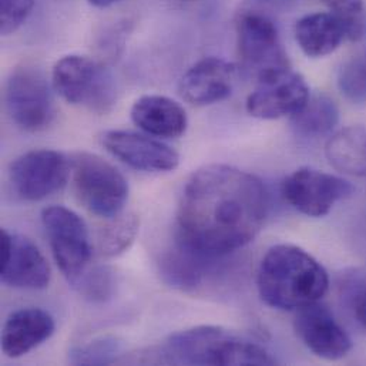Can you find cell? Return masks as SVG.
<instances>
[{
  "label": "cell",
  "mask_w": 366,
  "mask_h": 366,
  "mask_svg": "<svg viewBox=\"0 0 366 366\" xmlns=\"http://www.w3.org/2000/svg\"><path fill=\"white\" fill-rule=\"evenodd\" d=\"M34 0H0V30L4 36L14 33L30 16Z\"/></svg>",
  "instance_id": "cell-27"
},
{
  "label": "cell",
  "mask_w": 366,
  "mask_h": 366,
  "mask_svg": "<svg viewBox=\"0 0 366 366\" xmlns=\"http://www.w3.org/2000/svg\"><path fill=\"white\" fill-rule=\"evenodd\" d=\"M265 1H248L235 23L242 69L257 79L290 67L278 24L267 11Z\"/></svg>",
  "instance_id": "cell-5"
},
{
  "label": "cell",
  "mask_w": 366,
  "mask_h": 366,
  "mask_svg": "<svg viewBox=\"0 0 366 366\" xmlns=\"http://www.w3.org/2000/svg\"><path fill=\"white\" fill-rule=\"evenodd\" d=\"M330 164L341 173L366 177V129L350 126L330 136L325 146Z\"/></svg>",
  "instance_id": "cell-20"
},
{
  "label": "cell",
  "mask_w": 366,
  "mask_h": 366,
  "mask_svg": "<svg viewBox=\"0 0 366 366\" xmlns=\"http://www.w3.org/2000/svg\"><path fill=\"white\" fill-rule=\"evenodd\" d=\"M71 176L79 199L100 218L119 215L129 198L126 177L97 154L80 152L71 160Z\"/></svg>",
  "instance_id": "cell-6"
},
{
  "label": "cell",
  "mask_w": 366,
  "mask_h": 366,
  "mask_svg": "<svg viewBox=\"0 0 366 366\" xmlns=\"http://www.w3.org/2000/svg\"><path fill=\"white\" fill-rule=\"evenodd\" d=\"M257 80V86L245 103L248 114L255 119L292 117L311 97L305 79L291 67L272 71Z\"/></svg>",
  "instance_id": "cell-9"
},
{
  "label": "cell",
  "mask_w": 366,
  "mask_h": 366,
  "mask_svg": "<svg viewBox=\"0 0 366 366\" xmlns=\"http://www.w3.org/2000/svg\"><path fill=\"white\" fill-rule=\"evenodd\" d=\"M342 298H345L355 320L366 330V274L351 277L342 284Z\"/></svg>",
  "instance_id": "cell-28"
},
{
  "label": "cell",
  "mask_w": 366,
  "mask_h": 366,
  "mask_svg": "<svg viewBox=\"0 0 366 366\" xmlns=\"http://www.w3.org/2000/svg\"><path fill=\"white\" fill-rule=\"evenodd\" d=\"M92 6H94V7H100V9H104V7H110V6H113V4H116V3H119V1H122V0H87Z\"/></svg>",
  "instance_id": "cell-29"
},
{
  "label": "cell",
  "mask_w": 366,
  "mask_h": 366,
  "mask_svg": "<svg viewBox=\"0 0 366 366\" xmlns=\"http://www.w3.org/2000/svg\"><path fill=\"white\" fill-rule=\"evenodd\" d=\"M102 140L112 156L139 172L169 173L180 164V156L174 149L146 134L110 130L103 134Z\"/></svg>",
  "instance_id": "cell-13"
},
{
  "label": "cell",
  "mask_w": 366,
  "mask_h": 366,
  "mask_svg": "<svg viewBox=\"0 0 366 366\" xmlns=\"http://www.w3.org/2000/svg\"><path fill=\"white\" fill-rule=\"evenodd\" d=\"M173 365H274L277 360L258 341L221 327L202 325L172 335L154 354Z\"/></svg>",
  "instance_id": "cell-3"
},
{
  "label": "cell",
  "mask_w": 366,
  "mask_h": 366,
  "mask_svg": "<svg viewBox=\"0 0 366 366\" xmlns=\"http://www.w3.org/2000/svg\"><path fill=\"white\" fill-rule=\"evenodd\" d=\"M294 330L301 342L322 360L338 361L352 350L348 332L320 301L297 310Z\"/></svg>",
  "instance_id": "cell-12"
},
{
  "label": "cell",
  "mask_w": 366,
  "mask_h": 366,
  "mask_svg": "<svg viewBox=\"0 0 366 366\" xmlns=\"http://www.w3.org/2000/svg\"><path fill=\"white\" fill-rule=\"evenodd\" d=\"M352 192L350 182L311 167L295 170L282 183L285 201L312 218L325 217L338 201L351 197Z\"/></svg>",
  "instance_id": "cell-10"
},
{
  "label": "cell",
  "mask_w": 366,
  "mask_h": 366,
  "mask_svg": "<svg viewBox=\"0 0 366 366\" xmlns=\"http://www.w3.org/2000/svg\"><path fill=\"white\" fill-rule=\"evenodd\" d=\"M41 222L60 271L73 281L89 267L93 252L84 219L67 207L50 205L41 212Z\"/></svg>",
  "instance_id": "cell-8"
},
{
  "label": "cell",
  "mask_w": 366,
  "mask_h": 366,
  "mask_svg": "<svg viewBox=\"0 0 366 366\" xmlns=\"http://www.w3.org/2000/svg\"><path fill=\"white\" fill-rule=\"evenodd\" d=\"M347 39V26L334 11L310 13L295 24V40L308 57L328 56Z\"/></svg>",
  "instance_id": "cell-19"
},
{
  "label": "cell",
  "mask_w": 366,
  "mask_h": 366,
  "mask_svg": "<svg viewBox=\"0 0 366 366\" xmlns=\"http://www.w3.org/2000/svg\"><path fill=\"white\" fill-rule=\"evenodd\" d=\"M222 258L199 252L176 239L174 247L166 251L160 259V272L170 287L194 292L212 274Z\"/></svg>",
  "instance_id": "cell-17"
},
{
  "label": "cell",
  "mask_w": 366,
  "mask_h": 366,
  "mask_svg": "<svg viewBox=\"0 0 366 366\" xmlns=\"http://www.w3.org/2000/svg\"><path fill=\"white\" fill-rule=\"evenodd\" d=\"M268 212L262 182L247 172L211 164L185 184L177 211V241L215 257L249 244Z\"/></svg>",
  "instance_id": "cell-1"
},
{
  "label": "cell",
  "mask_w": 366,
  "mask_h": 366,
  "mask_svg": "<svg viewBox=\"0 0 366 366\" xmlns=\"http://www.w3.org/2000/svg\"><path fill=\"white\" fill-rule=\"evenodd\" d=\"M71 173L70 160L56 150H31L10 166V182L27 201H40L61 189Z\"/></svg>",
  "instance_id": "cell-11"
},
{
  "label": "cell",
  "mask_w": 366,
  "mask_h": 366,
  "mask_svg": "<svg viewBox=\"0 0 366 366\" xmlns=\"http://www.w3.org/2000/svg\"><path fill=\"white\" fill-rule=\"evenodd\" d=\"M237 67L221 57H204L192 64L182 77L180 93L195 106L215 104L231 96Z\"/></svg>",
  "instance_id": "cell-15"
},
{
  "label": "cell",
  "mask_w": 366,
  "mask_h": 366,
  "mask_svg": "<svg viewBox=\"0 0 366 366\" xmlns=\"http://www.w3.org/2000/svg\"><path fill=\"white\" fill-rule=\"evenodd\" d=\"M257 288L268 307L297 311L322 300L330 288V277L321 262L305 249L278 244L259 261Z\"/></svg>",
  "instance_id": "cell-2"
},
{
  "label": "cell",
  "mask_w": 366,
  "mask_h": 366,
  "mask_svg": "<svg viewBox=\"0 0 366 366\" xmlns=\"http://www.w3.org/2000/svg\"><path fill=\"white\" fill-rule=\"evenodd\" d=\"M122 344L112 337H103L83 345L73 347L69 360L74 365H109L117 361Z\"/></svg>",
  "instance_id": "cell-24"
},
{
  "label": "cell",
  "mask_w": 366,
  "mask_h": 366,
  "mask_svg": "<svg viewBox=\"0 0 366 366\" xmlns=\"http://www.w3.org/2000/svg\"><path fill=\"white\" fill-rule=\"evenodd\" d=\"M51 89L44 73L33 64L11 70L4 86V103L11 122L30 133L49 127L56 114Z\"/></svg>",
  "instance_id": "cell-7"
},
{
  "label": "cell",
  "mask_w": 366,
  "mask_h": 366,
  "mask_svg": "<svg viewBox=\"0 0 366 366\" xmlns=\"http://www.w3.org/2000/svg\"><path fill=\"white\" fill-rule=\"evenodd\" d=\"M71 287L90 302H107L113 298L117 288V278L112 268L97 265L90 268V265L73 281Z\"/></svg>",
  "instance_id": "cell-23"
},
{
  "label": "cell",
  "mask_w": 366,
  "mask_h": 366,
  "mask_svg": "<svg viewBox=\"0 0 366 366\" xmlns=\"http://www.w3.org/2000/svg\"><path fill=\"white\" fill-rule=\"evenodd\" d=\"M53 317L41 308H20L9 315L1 331V351L7 358H21L54 334Z\"/></svg>",
  "instance_id": "cell-16"
},
{
  "label": "cell",
  "mask_w": 366,
  "mask_h": 366,
  "mask_svg": "<svg viewBox=\"0 0 366 366\" xmlns=\"http://www.w3.org/2000/svg\"><path fill=\"white\" fill-rule=\"evenodd\" d=\"M180 1H194V0H180Z\"/></svg>",
  "instance_id": "cell-30"
},
{
  "label": "cell",
  "mask_w": 366,
  "mask_h": 366,
  "mask_svg": "<svg viewBox=\"0 0 366 366\" xmlns=\"http://www.w3.org/2000/svg\"><path fill=\"white\" fill-rule=\"evenodd\" d=\"M338 87L350 102L366 103V59L357 57L342 64L338 73Z\"/></svg>",
  "instance_id": "cell-25"
},
{
  "label": "cell",
  "mask_w": 366,
  "mask_h": 366,
  "mask_svg": "<svg viewBox=\"0 0 366 366\" xmlns=\"http://www.w3.org/2000/svg\"><path fill=\"white\" fill-rule=\"evenodd\" d=\"M132 120L149 136L162 139H179L188 127L183 106L160 94H146L137 99L132 107Z\"/></svg>",
  "instance_id": "cell-18"
},
{
  "label": "cell",
  "mask_w": 366,
  "mask_h": 366,
  "mask_svg": "<svg viewBox=\"0 0 366 366\" xmlns=\"http://www.w3.org/2000/svg\"><path fill=\"white\" fill-rule=\"evenodd\" d=\"M53 90L67 103L107 114L117 102L116 81L100 61L80 54L60 59L51 73Z\"/></svg>",
  "instance_id": "cell-4"
},
{
  "label": "cell",
  "mask_w": 366,
  "mask_h": 366,
  "mask_svg": "<svg viewBox=\"0 0 366 366\" xmlns=\"http://www.w3.org/2000/svg\"><path fill=\"white\" fill-rule=\"evenodd\" d=\"M338 14L347 26L348 39L360 40L366 30V13L364 0H322Z\"/></svg>",
  "instance_id": "cell-26"
},
{
  "label": "cell",
  "mask_w": 366,
  "mask_h": 366,
  "mask_svg": "<svg viewBox=\"0 0 366 366\" xmlns=\"http://www.w3.org/2000/svg\"><path fill=\"white\" fill-rule=\"evenodd\" d=\"M340 122V110L332 99L325 94L310 97L305 106L291 117L297 136L320 139L331 136Z\"/></svg>",
  "instance_id": "cell-21"
},
{
  "label": "cell",
  "mask_w": 366,
  "mask_h": 366,
  "mask_svg": "<svg viewBox=\"0 0 366 366\" xmlns=\"http://www.w3.org/2000/svg\"><path fill=\"white\" fill-rule=\"evenodd\" d=\"M1 282L19 290H43L50 282V267L34 242L1 229Z\"/></svg>",
  "instance_id": "cell-14"
},
{
  "label": "cell",
  "mask_w": 366,
  "mask_h": 366,
  "mask_svg": "<svg viewBox=\"0 0 366 366\" xmlns=\"http://www.w3.org/2000/svg\"><path fill=\"white\" fill-rule=\"evenodd\" d=\"M140 229V218L133 212L119 214L107 219L97 237V248L103 257H117L134 242Z\"/></svg>",
  "instance_id": "cell-22"
}]
</instances>
